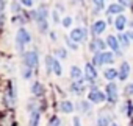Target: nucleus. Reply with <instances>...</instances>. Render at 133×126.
Listing matches in <instances>:
<instances>
[{"label":"nucleus","mask_w":133,"mask_h":126,"mask_svg":"<svg viewBox=\"0 0 133 126\" xmlns=\"http://www.w3.org/2000/svg\"><path fill=\"white\" fill-rule=\"evenodd\" d=\"M14 42H16V50H17V53L22 56V54L25 53V45H28V44L31 42V34H30L24 27H21V28L17 30V33H16Z\"/></svg>","instance_id":"obj_1"},{"label":"nucleus","mask_w":133,"mask_h":126,"mask_svg":"<svg viewBox=\"0 0 133 126\" xmlns=\"http://www.w3.org/2000/svg\"><path fill=\"white\" fill-rule=\"evenodd\" d=\"M22 61H24V66H27L31 70H35L39 66V54H38L36 50H28V51H25L22 54Z\"/></svg>","instance_id":"obj_2"},{"label":"nucleus","mask_w":133,"mask_h":126,"mask_svg":"<svg viewBox=\"0 0 133 126\" xmlns=\"http://www.w3.org/2000/svg\"><path fill=\"white\" fill-rule=\"evenodd\" d=\"M89 51L94 54V53H99V51H107V41L100 39V37H94L91 42H89Z\"/></svg>","instance_id":"obj_3"},{"label":"nucleus","mask_w":133,"mask_h":126,"mask_svg":"<svg viewBox=\"0 0 133 126\" xmlns=\"http://www.w3.org/2000/svg\"><path fill=\"white\" fill-rule=\"evenodd\" d=\"M105 100H107V93L102 92V90H99L97 87H92L89 90V93H88V101H91V103L99 104V103H103Z\"/></svg>","instance_id":"obj_4"},{"label":"nucleus","mask_w":133,"mask_h":126,"mask_svg":"<svg viewBox=\"0 0 133 126\" xmlns=\"http://www.w3.org/2000/svg\"><path fill=\"white\" fill-rule=\"evenodd\" d=\"M86 36H88V31H86V28H83V27L74 28V30L71 31V34H69V37H71L75 44H80V42L86 41Z\"/></svg>","instance_id":"obj_5"},{"label":"nucleus","mask_w":133,"mask_h":126,"mask_svg":"<svg viewBox=\"0 0 133 126\" xmlns=\"http://www.w3.org/2000/svg\"><path fill=\"white\" fill-rule=\"evenodd\" d=\"M105 93H107V100H108L111 104H114V103L117 101L119 93H117V86H116L114 83H108V84H107V87H105Z\"/></svg>","instance_id":"obj_6"},{"label":"nucleus","mask_w":133,"mask_h":126,"mask_svg":"<svg viewBox=\"0 0 133 126\" xmlns=\"http://www.w3.org/2000/svg\"><path fill=\"white\" fill-rule=\"evenodd\" d=\"M85 80L88 83H94L97 80V70H96V66L92 62H88L85 66Z\"/></svg>","instance_id":"obj_7"},{"label":"nucleus","mask_w":133,"mask_h":126,"mask_svg":"<svg viewBox=\"0 0 133 126\" xmlns=\"http://www.w3.org/2000/svg\"><path fill=\"white\" fill-rule=\"evenodd\" d=\"M107 45L111 48L113 53H116L117 56H122V53H121V44H119V39H117L116 36L110 34V36L107 37Z\"/></svg>","instance_id":"obj_8"},{"label":"nucleus","mask_w":133,"mask_h":126,"mask_svg":"<svg viewBox=\"0 0 133 126\" xmlns=\"http://www.w3.org/2000/svg\"><path fill=\"white\" fill-rule=\"evenodd\" d=\"M105 30H107V22L102 20V19H100V20H96V22L91 25V33H92L94 37H99Z\"/></svg>","instance_id":"obj_9"},{"label":"nucleus","mask_w":133,"mask_h":126,"mask_svg":"<svg viewBox=\"0 0 133 126\" xmlns=\"http://www.w3.org/2000/svg\"><path fill=\"white\" fill-rule=\"evenodd\" d=\"M85 78H82V80H78V81H72V84H71V92L72 93H75V95H82L83 93V90H85Z\"/></svg>","instance_id":"obj_10"},{"label":"nucleus","mask_w":133,"mask_h":126,"mask_svg":"<svg viewBox=\"0 0 133 126\" xmlns=\"http://www.w3.org/2000/svg\"><path fill=\"white\" fill-rule=\"evenodd\" d=\"M58 109H59V112H63V114H71V112H74L75 106H74V103L69 101V100H63V101L58 104Z\"/></svg>","instance_id":"obj_11"},{"label":"nucleus","mask_w":133,"mask_h":126,"mask_svg":"<svg viewBox=\"0 0 133 126\" xmlns=\"http://www.w3.org/2000/svg\"><path fill=\"white\" fill-rule=\"evenodd\" d=\"M127 23H128V22H127V17H125L124 14H119V16L114 19V28H116L119 33L124 31V28L127 27Z\"/></svg>","instance_id":"obj_12"},{"label":"nucleus","mask_w":133,"mask_h":126,"mask_svg":"<svg viewBox=\"0 0 133 126\" xmlns=\"http://www.w3.org/2000/svg\"><path fill=\"white\" fill-rule=\"evenodd\" d=\"M128 75H130V64H128L127 61H124L122 64H121V67H119V80L125 81L128 78Z\"/></svg>","instance_id":"obj_13"},{"label":"nucleus","mask_w":133,"mask_h":126,"mask_svg":"<svg viewBox=\"0 0 133 126\" xmlns=\"http://www.w3.org/2000/svg\"><path fill=\"white\" fill-rule=\"evenodd\" d=\"M124 10H125V8H124L121 3H111V5L107 8V14H108V16H113V14H117V16H119V14L124 13Z\"/></svg>","instance_id":"obj_14"},{"label":"nucleus","mask_w":133,"mask_h":126,"mask_svg":"<svg viewBox=\"0 0 133 126\" xmlns=\"http://www.w3.org/2000/svg\"><path fill=\"white\" fill-rule=\"evenodd\" d=\"M103 76H105V80H108L110 83H113L116 78H119V70H116V69H105Z\"/></svg>","instance_id":"obj_15"},{"label":"nucleus","mask_w":133,"mask_h":126,"mask_svg":"<svg viewBox=\"0 0 133 126\" xmlns=\"http://www.w3.org/2000/svg\"><path fill=\"white\" fill-rule=\"evenodd\" d=\"M31 93H33L35 97H42V95H44V86H42L39 81H35V83L31 84Z\"/></svg>","instance_id":"obj_16"},{"label":"nucleus","mask_w":133,"mask_h":126,"mask_svg":"<svg viewBox=\"0 0 133 126\" xmlns=\"http://www.w3.org/2000/svg\"><path fill=\"white\" fill-rule=\"evenodd\" d=\"M36 13H38L36 22H38V20H47V17H49V8H47L45 5H41V6L36 10Z\"/></svg>","instance_id":"obj_17"},{"label":"nucleus","mask_w":133,"mask_h":126,"mask_svg":"<svg viewBox=\"0 0 133 126\" xmlns=\"http://www.w3.org/2000/svg\"><path fill=\"white\" fill-rule=\"evenodd\" d=\"M69 75H71V78H72L74 81H78V80H82V78H83V72H82V69H80V67H77V66H72V67H71Z\"/></svg>","instance_id":"obj_18"},{"label":"nucleus","mask_w":133,"mask_h":126,"mask_svg":"<svg viewBox=\"0 0 133 126\" xmlns=\"http://www.w3.org/2000/svg\"><path fill=\"white\" fill-rule=\"evenodd\" d=\"M39 118H41V112H39V111H33V112H30L28 126H39Z\"/></svg>","instance_id":"obj_19"},{"label":"nucleus","mask_w":133,"mask_h":126,"mask_svg":"<svg viewBox=\"0 0 133 126\" xmlns=\"http://www.w3.org/2000/svg\"><path fill=\"white\" fill-rule=\"evenodd\" d=\"M52 72H53L56 76H61V73H63V67H61V64H59L58 58H53V59H52Z\"/></svg>","instance_id":"obj_20"},{"label":"nucleus","mask_w":133,"mask_h":126,"mask_svg":"<svg viewBox=\"0 0 133 126\" xmlns=\"http://www.w3.org/2000/svg\"><path fill=\"white\" fill-rule=\"evenodd\" d=\"M102 59H103V64H113L114 53L113 51H102Z\"/></svg>","instance_id":"obj_21"},{"label":"nucleus","mask_w":133,"mask_h":126,"mask_svg":"<svg viewBox=\"0 0 133 126\" xmlns=\"http://www.w3.org/2000/svg\"><path fill=\"white\" fill-rule=\"evenodd\" d=\"M117 39H119V44L122 45V47H128L130 45V42H131V39L128 37V34H125V33H119V36H117Z\"/></svg>","instance_id":"obj_22"},{"label":"nucleus","mask_w":133,"mask_h":126,"mask_svg":"<svg viewBox=\"0 0 133 126\" xmlns=\"http://www.w3.org/2000/svg\"><path fill=\"white\" fill-rule=\"evenodd\" d=\"M92 64H94L96 67H102V66H105V64H103V59H102V51L94 53V56H92Z\"/></svg>","instance_id":"obj_23"},{"label":"nucleus","mask_w":133,"mask_h":126,"mask_svg":"<svg viewBox=\"0 0 133 126\" xmlns=\"http://www.w3.org/2000/svg\"><path fill=\"white\" fill-rule=\"evenodd\" d=\"M31 75H33V70H31L30 67H27V66H22V67H21V76H22L24 80H30Z\"/></svg>","instance_id":"obj_24"},{"label":"nucleus","mask_w":133,"mask_h":126,"mask_svg":"<svg viewBox=\"0 0 133 126\" xmlns=\"http://www.w3.org/2000/svg\"><path fill=\"white\" fill-rule=\"evenodd\" d=\"M36 23H38V30L41 34H45L49 31V22L47 20H38Z\"/></svg>","instance_id":"obj_25"},{"label":"nucleus","mask_w":133,"mask_h":126,"mask_svg":"<svg viewBox=\"0 0 133 126\" xmlns=\"http://www.w3.org/2000/svg\"><path fill=\"white\" fill-rule=\"evenodd\" d=\"M111 124V118L107 115H100L97 118V126H110Z\"/></svg>","instance_id":"obj_26"},{"label":"nucleus","mask_w":133,"mask_h":126,"mask_svg":"<svg viewBox=\"0 0 133 126\" xmlns=\"http://www.w3.org/2000/svg\"><path fill=\"white\" fill-rule=\"evenodd\" d=\"M11 11H13V14L14 16H19V14H22V5L19 3V2H14L11 3Z\"/></svg>","instance_id":"obj_27"},{"label":"nucleus","mask_w":133,"mask_h":126,"mask_svg":"<svg viewBox=\"0 0 133 126\" xmlns=\"http://www.w3.org/2000/svg\"><path fill=\"white\" fill-rule=\"evenodd\" d=\"M55 56L56 58H59V59H66V58H68V50H66V48H56L55 50Z\"/></svg>","instance_id":"obj_28"},{"label":"nucleus","mask_w":133,"mask_h":126,"mask_svg":"<svg viewBox=\"0 0 133 126\" xmlns=\"http://www.w3.org/2000/svg\"><path fill=\"white\" fill-rule=\"evenodd\" d=\"M64 42H66V45H68L71 50H78V44H75L69 36H66V37H64Z\"/></svg>","instance_id":"obj_29"},{"label":"nucleus","mask_w":133,"mask_h":126,"mask_svg":"<svg viewBox=\"0 0 133 126\" xmlns=\"http://www.w3.org/2000/svg\"><path fill=\"white\" fill-rule=\"evenodd\" d=\"M77 109L82 111V112H88L91 109V104H89V101H80L78 106H77Z\"/></svg>","instance_id":"obj_30"},{"label":"nucleus","mask_w":133,"mask_h":126,"mask_svg":"<svg viewBox=\"0 0 133 126\" xmlns=\"http://www.w3.org/2000/svg\"><path fill=\"white\" fill-rule=\"evenodd\" d=\"M72 22H74V19H72L71 16H66V17H63V20H61V23H63L64 28H71Z\"/></svg>","instance_id":"obj_31"},{"label":"nucleus","mask_w":133,"mask_h":126,"mask_svg":"<svg viewBox=\"0 0 133 126\" xmlns=\"http://www.w3.org/2000/svg\"><path fill=\"white\" fill-rule=\"evenodd\" d=\"M124 95H125V97H131V95H133V83H128V84L124 87Z\"/></svg>","instance_id":"obj_32"},{"label":"nucleus","mask_w":133,"mask_h":126,"mask_svg":"<svg viewBox=\"0 0 133 126\" xmlns=\"http://www.w3.org/2000/svg\"><path fill=\"white\" fill-rule=\"evenodd\" d=\"M92 3H94V6H96L97 11H100V10L105 8V0H92Z\"/></svg>","instance_id":"obj_33"},{"label":"nucleus","mask_w":133,"mask_h":126,"mask_svg":"<svg viewBox=\"0 0 133 126\" xmlns=\"http://www.w3.org/2000/svg\"><path fill=\"white\" fill-rule=\"evenodd\" d=\"M49 126H61V120L58 117H52L49 120Z\"/></svg>","instance_id":"obj_34"},{"label":"nucleus","mask_w":133,"mask_h":126,"mask_svg":"<svg viewBox=\"0 0 133 126\" xmlns=\"http://www.w3.org/2000/svg\"><path fill=\"white\" fill-rule=\"evenodd\" d=\"M19 3L25 8H33V0H19Z\"/></svg>","instance_id":"obj_35"},{"label":"nucleus","mask_w":133,"mask_h":126,"mask_svg":"<svg viewBox=\"0 0 133 126\" xmlns=\"http://www.w3.org/2000/svg\"><path fill=\"white\" fill-rule=\"evenodd\" d=\"M52 19L55 23H59V14H58V10H53L52 11Z\"/></svg>","instance_id":"obj_36"},{"label":"nucleus","mask_w":133,"mask_h":126,"mask_svg":"<svg viewBox=\"0 0 133 126\" xmlns=\"http://www.w3.org/2000/svg\"><path fill=\"white\" fill-rule=\"evenodd\" d=\"M117 3H121L124 8H127V6H131V3H133V2H131V0H119Z\"/></svg>","instance_id":"obj_37"},{"label":"nucleus","mask_w":133,"mask_h":126,"mask_svg":"<svg viewBox=\"0 0 133 126\" xmlns=\"http://www.w3.org/2000/svg\"><path fill=\"white\" fill-rule=\"evenodd\" d=\"M5 8H6V2L5 0H0V14H3Z\"/></svg>","instance_id":"obj_38"},{"label":"nucleus","mask_w":133,"mask_h":126,"mask_svg":"<svg viewBox=\"0 0 133 126\" xmlns=\"http://www.w3.org/2000/svg\"><path fill=\"white\" fill-rule=\"evenodd\" d=\"M74 126H82V124H80V118H78V117H74Z\"/></svg>","instance_id":"obj_39"},{"label":"nucleus","mask_w":133,"mask_h":126,"mask_svg":"<svg viewBox=\"0 0 133 126\" xmlns=\"http://www.w3.org/2000/svg\"><path fill=\"white\" fill-rule=\"evenodd\" d=\"M50 37H52L53 41H56V34H55V33H50Z\"/></svg>","instance_id":"obj_40"},{"label":"nucleus","mask_w":133,"mask_h":126,"mask_svg":"<svg viewBox=\"0 0 133 126\" xmlns=\"http://www.w3.org/2000/svg\"><path fill=\"white\" fill-rule=\"evenodd\" d=\"M128 25H130V27L133 28V20H130V22H128Z\"/></svg>","instance_id":"obj_41"},{"label":"nucleus","mask_w":133,"mask_h":126,"mask_svg":"<svg viewBox=\"0 0 133 126\" xmlns=\"http://www.w3.org/2000/svg\"><path fill=\"white\" fill-rule=\"evenodd\" d=\"M110 126H117V124H116V123H111V124H110Z\"/></svg>","instance_id":"obj_42"}]
</instances>
